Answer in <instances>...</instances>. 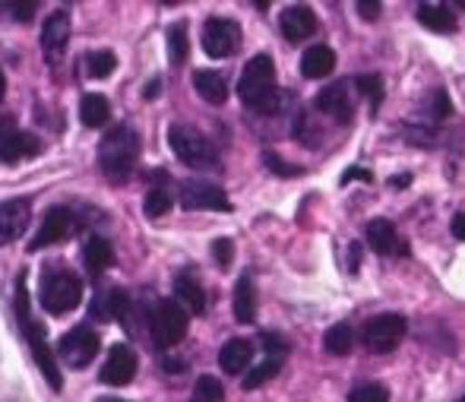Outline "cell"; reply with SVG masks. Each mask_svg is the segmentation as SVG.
Segmentation results:
<instances>
[{"mask_svg":"<svg viewBox=\"0 0 465 402\" xmlns=\"http://www.w3.org/2000/svg\"><path fill=\"white\" fill-rule=\"evenodd\" d=\"M415 16L424 29L440 32V35H450V32L460 29V16H456L447 4H430V0H421V4L415 6Z\"/></svg>","mask_w":465,"mask_h":402,"instance_id":"cell-18","label":"cell"},{"mask_svg":"<svg viewBox=\"0 0 465 402\" xmlns=\"http://www.w3.org/2000/svg\"><path fill=\"white\" fill-rule=\"evenodd\" d=\"M159 92H162V80H159V76H153V80L143 85V98H155Z\"/></svg>","mask_w":465,"mask_h":402,"instance_id":"cell-43","label":"cell"},{"mask_svg":"<svg viewBox=\"0 0 465 402\" xmlns=\"http://www.w3.org/2000/svg\"><path fill=\"white\" fill-rule=\"evenodd\" d=\"M253 361V342L251 339H228L219 352V367L225 374H244Z\"/></svg>","mask_w":465,"mask_h":402,"instance_id":"cell-22","label":"cell"},{"mask_svg":"<svg viewBox=\"0 0 465 402\" xmlns=\"http://www.w3.org/2000/svg\"><path fill=\"white\" fill-rule=\"evenodd\" d=\"M13 307H16V323H19V329H23L25 342H29L32 358H35L38 371L45 374V380L51 384V390H61L64 377H61V371H57V355H54V348L48 346V333H45V327L32 317L29 273H25V269H19V276H16V301H13Z\"/></svg>","mask_w":465,"mask_h":402,"instance_id":"cell-1","label":"cell"},{"mask_svg":"<svg viewBox=\"0 0 465 402\" xmlns=\"http://www.w3.org/2000/svg\"><path fill=\"white\" fill-rule=\"evenodd\" d=\"M187 327H190L187 311L174 298L159 301L153 307V314H149V333H153V342L159 352H172L187 336Z\"/></svg>","mask_w":465,"mask_h":402,"instance_id":"cell-6","label":"cell"},{"mask_svg":"<svg viewBox=\"0 0 465 402\" xmlns=\"http://www.w3.org/2000/svg\"><path fill=\"white\" fill-rule=\"evenodd\" d=\"M117 67V57L111 51H89L86 55V74L93 80H108Z\"/></svg>","mask_w":465,"mask_h":402,"instance_id":"cell-32","label":"cell"},{"mask_svg":"<svg viewBox=\"0 0 465 402\" xmlns=\"http://www.w3.org/2000/svg\"><path fill=\"white\" fill-rule=\"evenodd\" d=\"M111 117V105L104 95H98V92H89V95L80 98V121L86 124V127H104Z\"/></svg>","mask_w":465,"mask_h":402,"instance_id":"cell-26","label":"cell"},{"mask_svg":"<svg viewBox=\"0 0 465 402\" xmlns=\"http://www.w3.org/2000/svg\"><path fill=\"white\" fill-rule=\"evenodd\" d=\"M83 263H86L89 276L93 279H98V276L104 273V269L114 263V247H111L104 238H98V235H93L86 244H83Z\"/></svg>","mask_w":465,"mask_h":402,"instance_id":"cell-25","label":"cell"},{"mask_svg":"<svg viewBox=\"0 0 465 402\" xmlns=\"http://www.w3.org/2000/svg\"><path fill=\"white\" fill-rule=\"evenodd\" d=\"M193 89L200 92V98L209 105H225L228 102V83L219 70H196Z\"/></svg>","mask_w":465,"mask_h":402,"instance_id":"cell-24","label":"cell"},{"mask_svg":"<svg viewBox=\"0 0 465 402\" xmlns=\"http://www.w3.org/2000/svg\"><path fill=\"white\" fill-rule=\"evenodd\" d=\"M355 85H358V92L368 98L371 115H377L380 102H383V76H380V74H361V76H355Z\"/></svg>","mask_w":465,"mask_h":402,"instance_id":"cell-31","label":"cell"},{"mask_svg":"<svg viewBox=\"0 0 465 402\" xmlns=\"http://www.w3.org/2000/svg\"><path fill=\"white\" fill-rule=\"evenodd\" d=\"M174 301L184 307L187 314H203L206 311V288L200 286L193 273H181L174 279Z\"/></svg>","mask_w":465,"mask_h":402,"instance_id":"cell-21","label":"cell"},{"mask_svg":"<svg viewBox=\"0 0 465 402\" xmlns=\"http://www.w3.org/2000/svg\"><path fill=\"white\" fill-rule=\"evenodd\" d=\"M336 70V51L330 45H311V48L301 55V74L307 80H323Z\"/></svg>","mask_w":465,"mask_h":402,"instance_id":"cell-20","label":"cell"},{"mask_svg":"<svg viewBox=\"0 0 465 402\" xmlns=\"http://www.w3.org/2000/svg\"><path fill=\"white\" fill-rule=\"evenodd\" d=\"M70 10L67 6H61V10H54L48 19H45L42 25V55L48 64H57L64 57V51H67V42H70Z\"/></svg>","mask_w":465,"mask_h":402,"instance_id":"cell-12","label":"cell"},{"mask_svg":"<svg viewBox=\"0 0 465 402\" xmlns=\"http://www.w3.org/2000/svg\"><path fill=\"white\" fill-rule=\"evenodd\" d=\"M76 232H80V216H76V209L51 206L48 213H45L42 228L35 232V238H32L29 250L35 254V250H45V247H51V244H61V241L74 238Z\"/></svg>","mask_w":465,"mask_h":402,"instance_id":"cell-9","label":"cell"},{"mask_svg":"<svg viewBox=\"0 0 465 402\" xmlns=\"http://www.w3.org/2000/svg\"><path fill=\"white\" fill-rule=\"evenodd\" d=\"M241 48V25L228 16H209L203 23V51L215 61L232 57Z\"/></svg>","mask_w":465,"mask_h":402,"instance_id":"cell-10","label":"cell"},{"mask_svg":"<svg viewBox=\"0 0 465 402\" xmlns=\"http://www.w3.org/2000/svg\"><path fill=\"white\" fill-rule=\"evenodd\" d=\"M355 10H358V16L373 23V19H380V13H383V4H377V0H358Z\"/></svg>","mask_w":465,"mask_h":402,"instance_id":"cell-40","label":"cell"},{"mask_svg":"<svg viewBox=\"0 0 465 402\" xmlns=\"http://www.w3.org/2000/svg\"><path fill=\"white\" fill-rule=\"evenodd\" d=\"M263 162L270 165V171H272V175H279V177H298V175H304V171H301L298 165H288L285 159H279L276 153H270V149L263 153Z\"/></svg>","mask_w":465,"mask_h":402,"instance_id":"cell-36","label":"cell"},{"mask_svg":"<svg viewBox=\"0 0 465 402\" xmlns=\"http://www.w3.org/2000/svg\"><path fill=\"white\" fill-rule=\"evenodd\" d=\"M168 143H172L174 156L190 168H215L219 165V153H215L213 140L193 124H172L168 127Z\"/></svg>","mask_w":465,"mask_h":402,"instance_id":"cell-5","label":"cell"},{"mask_svg":"<svg viewBox=\"0 0 465 402\" xmlns=\"http://www.w3.org/2000/svg\"><path fill=\"white\" fill-rule=\"evenodd\" d=\"M213 256H215V263H219V266H232V256H234V244H232V238L213 241Z\"/></svg>","mask_w":465,"mask_h":402,"instance_id":"cell-39","label":"cell"},{"mask_svg":"<svg viewBox=\"0 0 465 402\" xmlns=\"http://www.w3.org/2000/svg\"><path fill=\"white\" fill-rule=\"evenodd\" d=\"M190 402H225V387H222L213 374H203V377H196Z\"/></svg>","mask_w":465,"mask_h":402,"instance_id":"cell-33","label":"cell"},{"mask_svg":"<svg viewBox=\"0 0 465 402\" xmlns=\"http://www.w3.org/2000/svg\"><path fill=\"white\" fill-rule=\"evenodd\" d=\"M29 219H32V203L25 200H4L0 203V247H6V244L19 241L25 235V228H29Z\"/></svg>","mask_w":465,"mask_h":402,"instance_id":"cell-14","label":"cell"},{"mask_svg":"<svg viewBox=\"0 0 465 402\" xmlns=\"http://www.w3.org/2000/svg\"><path fill=\"white\" fill-rule=\"evenodd\" d=\"M409 333V320L402 314H377V317L364 320L361 327V346L371 355H386L399 348V342Z\"/></svg>","mask_w":465,"mask_h":402,"instance_id":"cell-7","label":"cell"},{"mask_svg":"<svg viewBox=\"0 0 465 402\" xmlns=\"http://www.w3.org/2000/svg\"><path fill=\"white\" fill-rule=\"evenodd\" d=\"M460 402H465V397H462V399H460Z\"/></svg>","mask_w":465,"mask_h":402,"instance_id":"cell-48","label":"cell"},{"mask_svg":"<svg viewBox=\"0 0 465 402\" xmlns=\"http://www.w3.org/2000/svg\"><path fill=\"white\" fill-rule=\"evenodd\" d=\"M6 10L13 13V19H16V23H29V19L38 13V0H19V4H6Z\"/></svg>","mask_w":465,"mask_h":402,"instance_id":"cell-38","label":"cell"},{"mask_svg":"<svg viewBox=\"0 0 465 402\" xmlns=\"http://www.w3.org/2000/svg\"><path fill=\"white\" fill-rule=\"evenodd\" d=\"M450 232H453L456 241H465V213L453 216V222H450Z\"/></svg>","mask_w":465,"mask_h":402,"instance_id":"cell-41","label":"cell"},{"mask_svg":"<svg viewBox=\"0 0 465 402\" xmlns=\"http://www.w3.org/2000/svg\"><path fill=\"white\" fill-rule=\"evenodd\" d=\"M238 98L260 115H279L285 108V98H282L276 85V64H272L270 55H257L247 61L244 74L238 80Z\"/></svg>","mask_w":465,"mask_h":402,"instance_id":"cell-2","label":"cell"},{"mask_svg":"<svg viewBox=\"0 0 465 402\" xmlns=\"http://www.w3.org/2000/svg\"><path fill=\"white\" fill-rule=\"evenodd\" d=\"M190 55V38H187V23L168 25V57L172 64H184Z\"/></svg>","mask_w":465,"mask_h":402,"instance_id":"cell-29","label":"cell"},{"mask_svg":"<svg viewBox=\"0 0 465 402\" xmlns=\"http://www.w3.org/2000/svg\"><path fill=\"white\" fill-rule=\"evenodd\" d=\"M349 402H390V390L383 384H377V380H368V384L351 390Z\"/></svg>","mask_w":465,"mask_h":402,"instance_id":"cell-35","label":"cell"},{"mask_svg":"<svg viewBox=\"0 0 465 402\" xmlns=\"http://www.w3.org/2000/svg\"><path fill=\"white\" fill-rule=\"evenodd\" d=\"M181 206L184 209H213V213H232V200L228 194L213 181H203V177H187L178 187Z\"/></svg>","mask_w":465,"mask_h":402,"instance_id":"cell-11","label":"cell"},{"mask_svg":"<svg viewBox=\"0 0 465 402\" xmlns=\"http://www.w3.org/2000/svg\"><path fill=\"white\" fill-rule=\"evenodd\" d=\"M143 209H146L149 219H162V216L172 209V194H168L162 184H155V187H149L146 200H143Z\"/></svg>","mask_w":465,"mask_h":402,"instance_id":"cell-34","label":"cell"},{"mask_svg":"<svg viewBox=\"0 0 465 402\" xmlns=\"http://www.w3.org/2000/svg\"><path fill=\"white\" fill-rule=\"evenodd\" d=\"M95 402H124V399H117V397H98Z\"/></svg>","mask_w":465,"mask_h":402,"instance_id":"cell-47","label":"cell"},{"mask_svg":"<svg viewBox=\"0 0 465 402\" xmlns=\"http://www.w3.org/2000/svg\"><path fill=\"white\" fill-rule=\"evenodd\" d=\"M4 95H6V76H4V70H0V102H4Z\"/></svg>","mask_w":465,"mask_h":402,"instance_id":"cell-46","label":"cell"},{"mask_svg":"<svg viewBox=\"0 0 465 402\" xmlns=\"http://www.w3.org/2000/svg\"><path fill=\"white\" fill-rule=\"evenodd\" d=\"M313 108L323 111V115L330 117H349L351 115V92H349V83H336V85H326V89L317 92V98H313Z\"/></svg>","mask_w":465,"mask_h":402,"instance_id":"cell-19","label":"cell"},{"mask_svg":"<svg viewBox=\"0 0 465 402\" xmlns=\"http://www.w3.org/2000/svg\"><path fill=\"white\" fill-rule=\"evenodd\" d=\"M102 352V339L93 327H74L70 333L61 336L54 355L70 367H86L95 361V355Z\"/></svg>","mask_w":465,"mask_h":402,"instance_id":"cell-8","label":"cell"},{"mask_svg":"<svg viewBox=\"0 0 465 402\" xmlns=\"http://www.w3.org/2000/svg\"><path fill=\"white\" fill-rule=\"evenodd\" d=\"M358 260H361V244L351 241L349 244V273H358Z\"/></svg>","mask_w":465,"mask_h":402,"instance_id":"cell-42","label":"cell"},{"mask_svg":"<svg viewBox=\"0 0 465 402\" xmlns=\"http://www.w3.org/2000/svg\"><path fill=\"white\" fill-rule=\"evenodd\" d=\"M405 184H411V177H409V175H399V177H392V187H405Z\"/></svg>","mask_w":465,"mask_h":402,"instance_id":"cell-45","label":"cell"},{"mask_svg":"<svg viewBox=\"0 0 465 402\" xmlns=\"http://www.w3.org/2000/svg\"><path fill=\"white\" fill-rule=\"evenodd\" d=\"M323 348L326 355H336V358L351 355V348H355V329H351V323H336V327L326 329Z\"/></svg>","mask_w":465,"mask_h":402,"instance_id":"cell-27","label":"cell"},{"mask_svg":"<svg viewBox=\"0 0 465 402\" xmlns=\"http://www.w3.org/2000/svg\"><path fill=\"white\" fill-rule=\"evenodd\" d=\"M260 342H263L266 355H272V358H285L288 355V339L279 333H260Z\"/></svg>","mask_w":465,"mask_h":402,"instance_id":"cell-37","label":"cell"},{"mask_svg":"<svg viewBox=\"0 0 465 402\" xmlns=\"http://www.w3.org/2000/svg\"><path fill=\"white\" fill-rule=\"evenodd\" d=\"M450 115H453L450 95L443 89H430L428 98H424V105H421V117H424V124H428V130L434 127L437 121H447Z\"/></svg>","mask_w":465,"mask_h":402,"instance_id":"cell-28","label":"cell"},{"mask_svg":"<svg viewBox=\"0 0 465 402\" xmlns=\"http://www.w3.org/2000/svg\"><path fill=\"white\" fill-rule=\"evenodd\" d=\"M279 29L288 42H304V38H311L313 32H317V13L304 4H292L282 10Z\"/></svg>","mask_w":465,"mask_h":402,"instance_id":"cell-15","label":"cell"},{"mask_svg":"<svg viewBox=\"0 0 465 402\" xmlns=\"http://www.w3.org/2000/svg\"><path fill=\"white\" fill-rule=\"evenodd\" d=\"M134 377H136V352L127 346V342H117V346H111V352H108V358H104L98 380H102V384H108V387H127Z\"/></svg>","mask_w":465,"mask_h":402,"instance_id":"cell-13","label":"cell"},{"mask_svg":"<svg viewBox=\"0 0 465 402\" xmlns=\"http://www.w3.org/2000/svg\"><path fill=\"white\" fill-rule=\"evenodd\" d=\"M368 244H371L373 254H380V256H405L409 254L405 241L399 238V228L392 226L390 219H371L368 222Z\"/></svg>","mask_w":465,"mask_h":402,"instance_id":"cell-16","label":"cell"},{"mask_svg":"<svg viewBox=\"0 0 465 402\" xmlns=\"http://www.w3.org/2000/svg\"><path fill=\"white\" fill-rule=\"evenodd\" d=\"M136 162H140V134L130 124H114L102 136V146H98V168H102V175L114 184H124L134 177Z\"/></svg>","mask_w":465,"mask_h":402,"instance_id":"cell-3","label":"cell"},{"mask_svg":"<svg viewBox=\"0 0 465 402\" xmlns=\"http://www.w3.org/2000/svg\"><path fill=\"white\" fill-rule=\"evenodd\" d=\"M232 307H234V320H238V323H253V320H257V288H253L251 276H241V279L234 282Z\"/></svg>","mask_w":465,"mask_h":402,"instance_id":"cell-23","label":"cell"},{"mask_svg":"<svg viewBox=\"0 0 465 402\" xmlns=\"http://www.w3.org/2000/svg\"><path fill=\"white\" fill-rule=\"evenodd\" d=\"M38 301H42V307L48 314L61 317V314L80 307L83 279L76 273H70V269H64V266H51L48 273L42 276V295H38Z\"/></svg>","mask_w":465,"mask_h":402,"instance_id":"cell-4","label":"cell"},{"mask_svg":"<svg viewBox=\"0 0 465 402\" xmlns=\"http://www.w3.org/2000/svg\"><path fill=\"white\" fill-rule=\"evenodd\" d=\"M358 177H361V181H373V175H371V171H361V168H355V171H345V175H342V184H349V181H358Z\"/></svg>","mask_w":465,"mask_h":402,"instance_id":"cell-44","label":"cell"},{"mask_svg":"<svg viewBox=\"0 0 465 402\" xmlns=\"http://www.w3.org/2000/svg\"><path fill=\"white\" fill-rule=\"evenodd\" d=\"M38 153H42V140L35 134H29V130L13 127L10 134L0 136V162H23Z\"/></svg>","mask_w":465,"mask_h":402,"instance_id":"cell-17","label":"cell"},{"mask_svg":"<svg viewBox=\"0 0 465 402\" xmlns=\"http://www.w3.org/2000/svg\"><path fill=\"white\" fill-rule=\"evenodd\" d=\"M282 361H285V358H272V355H266L263 365H257L253 371H247V374H244V390H257V387L270 384V380L279 374Z\"/></svg>","mask_w":465,"mask_h":402,"instance_id":"cell-30","label":"cell"}]
</instances>
